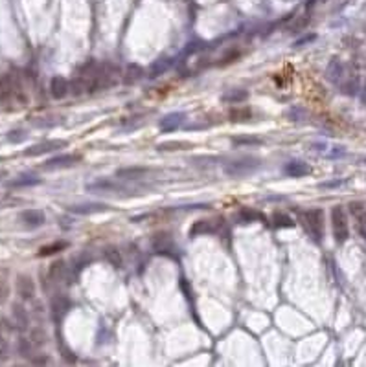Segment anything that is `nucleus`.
Returning <instances> with one entry per match:
<instances>
[{"mask_svg": "<svg viewBox=\"0 0 366 367\" xmlns=\"http://www.w3.org/2000/svg\"><path fill=\"white\" fill-rule=\"evenodd\" d=\"M300 222L304 224L308 235L315 243H320L324 237V211L322 209H306L300 213Z\"/></svg>", "mask_w": 366, "mask_h": 367, "instance_id": "f257e3e1", "label": "nucleus"}, {"mask_svg": "<svg viewBox=\"0 0 366 367\" xmlns=\"http://www.w3.org/2000/svg\"><path fill=\"white\" fill-rule=\"evenodd\" d=\"M260 165H262V160L256 158V156H243V158L232 160L228 164H224L223 171L226 176L241 178V176L252 175L254 171L260 169Z\"/></svg>", "mask_w": 366, "mask_h": 367, "instance_id": "f03ea898", "label": "nucleus"}, {"mask_svg": "<svg viewBox=\"0 0 366 367\" xmlns=\"http://www.w3.org/2000/svg\"><path fill=\"white\" fill-rule=\"evenodd\" d=\"M332 228H333V237L338 244H342L348 241L350 237V228H348V217L344 211L342 206H333L332 208Z\"/></svg>", "mask_w": 366, "mask_h": 367, "instance_id": "7ed1b4c3", "label": "nucleus"}, {"mask_svg": "<svg viewBox=\"0 0 366 367\" xmlns=\"http://www.w3.org/2000/svg\"><path fill=\"white\" fill-rule=\"evenodd\" d=\"M68 143L64 140H48V141H40L37 145H32L30 149L24 151V156H40V154H46V153H54V151H59V149H63L66 147Z\"/></svg>", "mask_w": 366, "mask_h": 367, "instance_id": "20e7f679", "label": "nucleus"}, {"mask_svg": "<svg viewBox=\"0 0 366 367\" xmlns=\"http://www.w3.org/2000/svg\"><path fill=\"white\" fill-rule=\"evenodd\" d=\"M81 160L80 154H59V156H54V158L46 160L42 169L44 171H56V169H66V167H72Z\"/></svg>", "mask_w": 366, "mask_h": 367, "instance_id": "39448f33", "label": "nucleus"}, {"mask_svg": "<svg viewBox=\"0 0 366 367\" xmlns=\"http://www.w3.org/2000/svg\"><path fill=\"white\" fill-rule=\"evenodd\" d=\"M348 209H350V215L354 217L357 232L366 241V206L362 202H350Z\"/></svg>", "mask_w": 366, "mask_h": 367, "instance_id": "423d86ee", "label": "nucleus"}, {"mask_svg": "<svg viewBox=\"0 0 366 367\" xmlns=\"http://www.w3.org/2000/svg\"><path fill=\"white\" fill-rule=\"evenodd\" d=\"M221 228V220L210 219V220H197L192 230H190V235L195 237V235H206V233H216L219 232Z\"/></svg>", "mask_w": 366, "mask_h": 367, "instance_id": "0eeeda50", "label": "nucleus"}, {"mask_svg": "<svg viewBox=\"0 0 366 367\" xmlns=\"http://www.w3.org/2000/svg\"><path fill=\"white\" fill-rule=\"evenodd\" d=\"M184 119H186V114L184 112H172L160 119L158 127H160L162 132H172V130H177L184 123Z\"/></svg>", "mask_w": 366, "mask_h": 367, "instance_id": "6e6552de", "label": "nucleus"}, {"mask_svg": "<svg viewBox=\"0 0 366 367\" xmlns=\"http://www.w3.org/2000/svg\"><path fill=\"white\" fill-rule=\"evenodd\" d=\"M17 292L24 301L34 300L35 296V283L30 276H18L17 277Z\"/></svg>", "mask_w": 366, "mask_h": 367, "instance_id": "1a4fd4ad", "label": "nucleus"}, {"mask_svg": "<svg viewBox=\"0 0 366 367\" xmlns=\"http://www.w3.org/2000/svg\"><path fill=\"white\" fill-rule=\"evenodd\" d=\"M20 220H22L24 226L28 228H39L44 224V213L40 211V209H24L22 213H20Z\"/></svg>", "mask_w": 366, "mask_h": 367, "instance_id": "9d476101", "label": "nucleus"}, {"mask_svg": "<svg viewBox=\"0 0 366 367\" xmlns=\"http://www.w3.org/2000/svg\"><path fill=\"white\" fill-rule=\"evenodd\" d=\"M109 206L100 202H86V204H76V206H70L68 211L70 213H78V215H92V213H103L107 211Z\"/></svg>", "mask_w": 366, "mask_h": 367, "instance_id": "9b49d317", "label": "nucleus"}, {"mask_svg": "<svg viewBox=\"0 0 366 367\" xmlns=\"http://www.w3.org/2000/svg\"><path fill=\"white\" fill-rule=\"evenodd\" d=\"M284 171H286V175H289L291 178H300V176L309 175V173H311V167H309V164L302 162V160H292V162L286 164Z\"/></svg>", "mask_w": 366, "mask_h": 367, "instance_id": "f8f14e48", "label": "nucleus"}, {"mask_svg": "<svg viewBox=\"0 0 366 367\" xmlns=\"http://www.w3.org/2000/svg\"><path fill=\"white\" fill-rule=\"evenodd\" d=\"M50 94L54 99H63L68 94V81L64 79L63 75H56L50 81Z\"/></svg>", "mask_w": 366, "mask_h": 367, "instance_id": "ddd939ff", "label": "nucleus"}, {"mask_svg": "<svg viewBox=\"0 0 366 367\" xmlns=\"http://www.w3.org/2000/svg\"><path fill=\"white\" fill-rule=\"evenodd\" d=\"M146 175H148L146 167H126V169L116 171V176L122 178V180H140Z\"/></svg>", "mask_w": 366, "mask_h": 367, "instance_id": "4468645a", "label": "nucleus"}, {"mask_svg": "<svg viewBox=\"0 0 366 367\" xmlns=\"http://www.w3.org/2000/svg\"><path fill=\"white\" fill-rule=\"evenodd\" d=\"M342 73H344L342 62L338 61V59H332L326 68V79L332 81V83H338V79L342 77Z\"/></svg>", "mask_w": 366, "mask_h": 367, "instance_id": "2eb2a0df", "label": "nucleus"}, {"mask_svg": "<svg viewBox=\"0 0 366 367\" xmlns=\"http://www.w3.org/2000/svg\"><path fill=\"white\" fill-rule=\"evenodd\" d=\"M70 309V301L64 298V296H56L54 300H52V314L58 318H63Z\"/></svg>", "mask_w": 366, "mask_h": 367, "instance_id": "dca6fc26", "label": "nucleus"}, {"mask_svg": "<svg viewBox=\"0 0 366 367\" xmlns=\"http://www.w3.org/2000/svg\"><path fill=\"white\" fill-rule=\"evenodd\" d=\"M88 191H94V193H107V191H116V189H120V187L116 186L114 182L109 180V178H102V180H96L88 184L86 186Z\"/></svg>", "mask_w": 366, "mask_h": 367, "instance_id": "f3484780", "label": "nucleus"}, {"mask_svg": "<svg viewBox=\"0 0 366 367\" xmlns=\"http://www.w3.org/2000/svg\"><path fill=\"white\" fill-rule=\"evenodd\" d=\"M238 222L240 224H248V222H256V220H264V215L260 213V211H254L250 208H243L240 209V213H238Z\"/></svg>", "mask_w": 366, "mask_h": 367, "instance_id": "a211bd4d", "label": "nucleus"}, {"mask_svg": "<svg viewBox=\"0 0 366 367\" xmlns=\"http://www.w3.org/2000/svg\"><path fill=\"white\" fill-rule=\"evenodd\" d=\"M172 64H173V59H166V57H164V59H158V61L153 62V64L149 66V77H158V75H162Z\"/></svg>", "mask_w": 366, "mask_h": 367, "instance_id": "6ab92c4d", "label": "nucleus"}, {"mask_svg": "<svg viewBox=\"0 0 366 367\" xmlns=\"http://www.w3.org/2000/svg\"><path fill=\"white\" fill-rule=\"evenodd\" d=\"M37 184H40V178L35 175H20L15 180L10 182L12 187H30V186H37Z\"/></svg>", "mask_w": 366, "mask_h": 367, "instance_id": "aec40b11", "label": "nucleus"}, {"mask_svg": "<svg viewBox=\"0 0 366 367\" xmlns=\"http://www.w3.org/2000/svg\"><path fill=\"white\" fill-rule=\"evenodd\" d=\"M246 97H248V92H246V90L234 88V90L224 92V94H223V101H226V103H241V101H245Z\"/></svg>", "mask_w": 366, "mask_h": 367, "instance_id": "412c9836", "label": "nucleus"}, {"mask_svg": "<svg viewBox=\"0 0 366 367\" xmlns=\"http://www.w3.org/2000/svg\"><path fill=\"white\" fill-rule=\"evenodd\" d=\"M64 272H66V266H64V261H56L54 265L50 266V272H48V277H50L52 281H61L64 276Z\"/></svg>", "mask_w": 366, "mask_h": 367, "instance_id": "4be33fe9", "label": "nucleus"}, {"mask_svg": "<svg viewBox=\"0 0 366 367\" xmlns=\"http://www.w3.org/2000/svg\"><path fill=\"white\" fill-rule=\"evenodd\" d=\"M142 75H144L142 66H138L136 62L127 64V70H126V81H127V83H134V81H138L140 77H142Z\"/></svg>", "mask_w": 366, "mask_h": 367, "instance_id": "5701e85b", "label": "nucleus"}, {"mask_svg": "<svg viewBox=\"0 0 366 367\" xmlns=\"http://www.w3.org/2000/svg\"><path fill=\"white\" fill-rule=\"evenodd\" d=\"M272 226L274 228H292L294 220L287 213H274L272 215Z\"/></svg>", "mask_w": 366, "mask_h": 367, "instance_id": "b1692460", "label": "nucleus"}, {"mask_svg": "<svg viewBox=\"0 0 366 367\" xmlns=\"http://www.w3.org/2000/svg\"><path fill=\"white\" fill-rule=\"evenodd\" d=\"M13 318H15L17 327H20V329L28 327V314H26V311H24L20 305H13Z\"/></svg>", "mask_w": 366, "mask_h": 367, "instance_id": "393cba45", "label": "nucleus"}, {"mask_svg": "<svg viewBox=\"0 0 366 367\" xmlns=\"http://www.w3.org/2000/svg\"><path fill=\"white\" fill-rule=\"evenodd\" d=\"M68 244L64 243V241H59V243H54V244H48V246H42L39 252L40 257H46V255H52V254H58V252H63Z\"/></svg>", "mask_w": 366, "mask_h": 367, "instance_id": "a878e982", "label": "nucleus"}, {"mask_svg": "<svg viewBox=\"0 0 366 367\" xmlns=\"http://www.w3.org/2000/svg\"><path fill=\"white\" fill-rule=\"evenodd\" d=\"M105 257H107V261H109L112 266H116V268H120V266H122V255H120V252H118L116 248H112V246L105 248Z\"/></svg>", "mask_w": 366, "mask_h": 367, "instance_id": "bb28decb", "label": "nucleus"}, {"mask_svg": "<svg viewBox=\"0 0 366 367\" xmlns=\"http://www.w3.org/2000/svg\"><path fill=\"white\" fill-rule=\"evenodd\" d=\"M232 143L234 145H260L262 140L260 138H252V136H234Z\"/></svg>", "mask_w": 366, "mask_h": 367, "instance_id": "cd10ccee", "label": "nucleus"}, {"mask_svg": "<svg viewBox=\"0 0 366 367\" xmlns=\"http://www.w3.org/2000/svg\"><path fill=\"white\" fill-rule=\"evenodd\" d=\"M250 108H232L230 110V118L234 119V121H245V119L250 118Z\"/></svg>", "mask_w": 366, "mask_h": 367, "instance_id": "c85d7f7f", "label": "nucleus"}, {"mask_svg": "<svg viewBox=\"0 0 366 367\" xmlns=\"http://www.w3.org/2000/svg\"><path fill=\"white\" fill-rule=\"evenodd\" d=\"M186 147H190V143H184V141H166V143L158 145V151H178V149H186Z\"/></svg>", "mask_w": 366, "mask_h": 367, "instance_id": "c756f323", "label": "nucleus"}, {"mask_svg": "<svg viewBox=\"0 0 366 367\" xmlns=\"http://www.w3.org/2000/svg\"><path fill=\"white\" fill-rule=\"evenodd\" d=\"M8 141H12V143H20V141L26 140V132L22 129H15V130H10L8 132Z\"/></svg>", "mask_w": 366, "mask_h": 367, "instance_id": "7c9ffc66", "label": "nucleus"}, {"mask_svg": "<svg viewBox=\"0 0 366 367\" xmlns=\"http://www.w3.org/2000/svg\"><path fill=\"white\" fill-rule=\"evenodd\" d=\"M344 154H346V149H344L342 145H335L332 151L328 153V158H340Z\"/></svg>", "mask_w": 366, "mask_h": 367, "instance_id": "2f4dec72", "label": "nucleus"}, {"mask_svg": "<svg viewBox=\"0 0 366 367\" xmlns=\"http://www.w3.org/2000/svg\"><path fill=\"white\" fill-rule=\"evenodd\" d=\"M30 347H32V345H30L28 340H20V342H18V351H20V355L22 356H30Z\"/></svg>", "mask_w": 366, "mask_h": 367, "instance_id": "473e14b6", "label": "nucleus"}, {"mask_svg": "<svg viewBox=\"0 0 366 367\" xmlns=\"http://www.w3.org/2000/svg\"><path fill=\"white\" fill-rule=\"evenodd\" d=\"M344 180H330V182H322V184H318V187H322V189H332V187H338L342 186Z\"/></svg>", "mask_w": 366, "mask_h": 367, "instance_id": "72a5a7b5", "label": "nucleus"}, {"mask_svg": "<svg viewBox=\"0 0 366 367\" xmlns=\"http://www.w3.org/2000/svg\"><path fill=\"white\" fill-rule=\"evenodd\" d=\"M315 39H316L315 35H308V37H302L300 40H296L294 46H304V44H308V42H311V40H315Z\"/></svg>", "mask_w": 366, "mask_h": 367, "instance_id": "f704fd0d", "label": "nucleus"}, {"mask_svg": "<svg viewBox=\"0 0 366 367\" xmlns=\"http://www.w3.org/2000/svg\"><path fill=\"white\" fill-rule=\"evenodd\" d=\"M6 355V342H4V338L0 336V356Z\"/></svg>", "mask_w": 366, "mask_h": 367, "instance_id": "c9c22d12", "label": "nucleus"}, {"mask_svg": "<svg viewBox=\"0 0 366 367\" xmlns=\"http://www.w3.org/2000/svg\"><path fill=\"white\" fill-rule=\"evenodd\" d=\"M360 101H362V103H364V105H366V85L362 86V90H360Z\"/></svg>", "mask_w": 366, "mask_h": 367, "instance_id": "e433bc0d", "label": "nucleus"}, {"mask_svg": "<svg viewBox=\"0 0 366 367\" xmlns=\"http://www.w3.org/2000/svg\"><path fill=\"white\" fill-rule=\"evenodd\" d=\"M316 2H324V0H309V2H308V7H311V6H315Z\"/></svg>", "mask_w": 366, "mask_h": 367, "instance_id": "4c0bfd02", "label": "nucleus"}, {"mask_svg": "<svg viewBox=\"0 0 366 367\" xmlns=\"http://www.w3.org/2000/svg\"><path fill=\"white\" fill-rule=\"evenodd\" d=\"M4 175H6V173H4V171H0V176H4Z\"/></svg>", "mask_w": 366, "mask_h": 367, "instance_id": "58836bf2", "label": "nucleus"}]
</instances>
